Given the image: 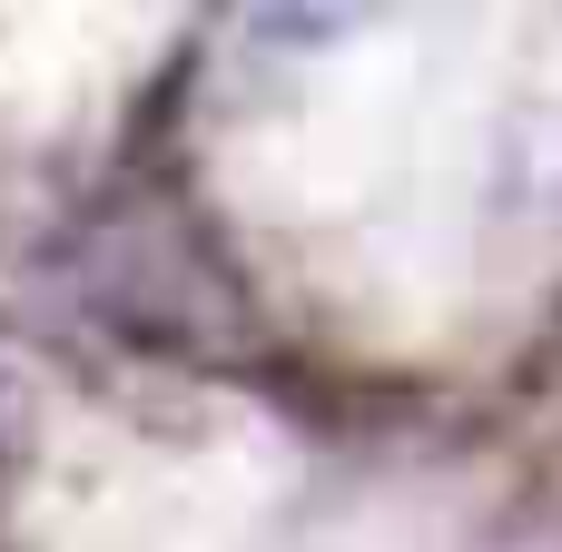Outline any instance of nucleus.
I'll return each mask as SVG.
<instances>
[{"label": "nucleus", "mask_w": 562, "mask_h": 552, "mask_svg": "<svg viewBox=\"0 0 562 552\" xmlns=\"http://www.w3.org/2000/svg\"><path fill=\"white\" fill-rule=\"evenodd\" d=\"M79 296L119 336H138L158 356H188V365H207V356H227L247 336L227 257L168 198H128V207L89 217V237H79Z\"/></svg>", "instance_id": "obj_1"}, {"label": "nucleus", "mask_w": 562, "mask_h": 552, "mask_svg": "<svg viewBox=\"0 0 562 552\" xmlns=\"http://www.w3.org/2000/svg\"><path fill=\"white\" fill-rule=\"evenodd\" d=\"M20 464H30V375L0 356V494H10Z\"/></svg>", "instance_id": "obj_2"}]
</instances>
